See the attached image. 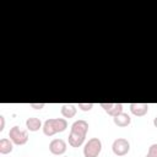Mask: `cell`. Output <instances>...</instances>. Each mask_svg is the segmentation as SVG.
<instances>
[{"label":"cell","instance_id":"obj_1","mask_svg":"<svg viewBox=\"0 0 157 157\" xmlns=\"http://www.w3.org/2000/svg\"><path fill=\"white\" fill-rule=\"evenodd\" d=\"M67 128V121L65 118H52L47 119L43 124V132L47 136H53L56 132H63Z\"/></svg>","mask_w":157,"mask_h":157},{"label":"cell","instance_id":"obj_2","mask_svg":"<svg viewBox=\"0 0 157 157\" xmlns=\"http://www.w3.org/2000/svg\"><path fill=\"white\" fill-rule=\"evenodd\" d=\"M102 151V142L98 137L90 139L83 147V156L85 157H98Z\"/></svg>","mask_w":157,"mask_h":157},{"label":"cell","instance_id":"obj_3","mask_svg":"<svg viewBox=\"0 0 157 157\" xmlns=\"http://www.w3.org/2000/svg\"><path fill=\"white\" fill-rule=\"evenodd\" d=\"M9 137L15 145H25L28 141V132L26 130H21L18 126H12L9 131Z\"/></svg>","mask_w":157,"mask_h":157},{"label":"cell","instance_id":"obj_4","mask_svg":"<svg viewBox=\"0 0 157 157\" xmlns=\"http://www.w3.org/2000/svg\"><path fill=\"white\" fill-rule=\"evenodd\" d=\"M112 150H113L114 155H117L119 157L125 156L130 151V142L124 137H118V139H115L113 141Z\"/></svg>","mask_w":157,"mask_h":157},{"label":"cell","instance_id":"obj_5","mask_svg":"<svg viewBox=\"0 0 157 157\" xmlns=\"http://www.w3.org/2000/svg\"><path fill=\"white\" fill-rule=\"evenodd\" d=\"M49 151L55 156H60L66 151V142L63 139H54L49 144Z\"/></svg>","mask_w":157,"mask_h":157},{"label":"cell","instance_id":"obj_6","mask_svg":"<svg viewBox=\"0 0 157 157\" xmlns=\"http://www.w3.org/2000/svg\"><path fill=\"white\" fill-rule=\"evenodd\" d=\"M104 112L110 117H117L118 114L123 113V104L121 103H101L99 104Z\"/></svg>","mask_w":157,"mask_h":157},{"label":"cell","instance_id":"obj_7","mask_svg":"<svg viewBox=\"0 0 157 157\" xmlns=\"http://www.w3.org/2000/svg\"><path fill=\"white\" fill-rule=\"evenodd\" d=\"M130 112L136 117H144L148 112V104L147 103H131Z\"/></svg>","mask_w":157,"mask_h":157},{"label":"cell","instance_id":"obj_8","mask_svg":"<svg viewBox=\"0 0 157 157\" xmlns=\"http://www.w3.org/2000/svg\"><path fill=\"white\" fill-rule=\"evenodd\" d=\"M71 131H75V132H78V134L86 136V134L88 131V123L86 120H83V119L76 120L71 125Z\"/></svg>","mask_w":157,"mask_h":157},{"label":"cell","instance_id":"obj_9","mask_svg":"<svg viewBox=\"0 0 157 157\" xmlns=\"http://www.w3.org/2000/svg\"><path fill=\"white\" fill-rule=\"evenodd\" d=\"M85 135H81L78 132H75V131H70V135H69V145L72 146V147H80L83 141H85Z\"/></svg>","mask_w":157,"mask_h":157},{"label":"cell","instance_id":"obj_10","mask_svg":"<svg viewBox=\"0 0 157 157\" xmlns=\"http://www.w3.org/2000/svg\"><path fill=\"white\" fill-rule=\"evenodd\" d=\"M113 121H114V124L117 125V126H119V128H125V126H128L130 123H131V118H130V115L129 114H126V113H120V114H118L117 117H114L113 118Z\"/></svg>","mask_w":157,"mask_h":157},{"label":"cell","instance_id":"obj_11","mask_svg":"<svg viewBox=\"0 0 157 157\" xmlns=\"http://www.w3.org/2000/svg\"><path fill=\"white\" fill-rule=\"evenodd\" d=\"M26 128H27V130H29V131H38L40 128H43L42 126V121H40V119H38V118H36V117H32V118H28L27 120H26Z\"/></svg>","mask_w":157,"mask_h":157},{"label":"cell","instance_id":"obj_12","mask_svg":"<svg viewBox=\"0 0 157 157\" xmlns=\"http://www.w3.org/2000/svg\"><path fill=\"white\" fill-rule=\"evenodd\" d=\"M12 148H13V142H12L10 139L4 137V139L0 140V153H1V155H7V153H10V152L12 151Z\"/></svg>","mask_w":157,"mask_h":157},{"label":"cell","instance_id":"obj_13","mask_svg":"<svg viewBox=\"0 0 157 157\" xmlns=\"http://www.w3.org/2000/svg\"><path fill=\"white\" fill-rule=\"evenodd\" d=\"M61 115L66 119V118H72V117H75L76 115V112H77V109H76V107L74 105V104H64L63 107H61Z\"/></svg>","mask_w":157,"mask_h":157},{"label":"cell","instance_id":"obj_14","mask_svg":"<svg viewBox=\"0 0 157 157\" xmlns=\"http://www.w3.org/2000/svg\"><path fill=\"white\" fill-rule=\"evenodd\" d=\"M146 157H157V144H152L148 147V151H147Z\"/></svg>","mask_w":157,"mask_h":157},{"label":"cell","instance_id":"obj_15","mask_svg":"<svg viewBox=\"0 0 157 157\" xmlns=\"http://www.w3.org/2000/svg\"><path fill=\"white\" fill-rule=\"evenodd\" d=\"M78 108L83 112H87L93 108V103H78Z\"/></svg>","mask_w":157,"mask_h":157},{"label":"cell","instance_id":"obj_16","mask_svg":"<svg viewBox=\"0 0 157 157\" xmlns=\"http://www.w3.org/2000/svg\"><path fill=\"white\" fill-rule=\"evenodd\" d=\"M29 107H32L34 109H42L44 107V103H29Z\"/></svg>","mask_w":157,"mask_h":157},{"label":"cell","instance_id":"obj_17","mask_svg":"<svg viewBox=\"0 0 157 157\" xmlns=\"http://www.w3.org/2000/svg\"><path fill=\"white\" fill-rule=\"evenodd\" d=\"M5 128V118L4 115H0V131H2Z\"/></svg>","mask_w":157,"mask_h":157},{"label":"cell","instance_id":"obj_18","mask_svg":"<svg viewBox=\"0 0 157 157\" xmlns=\"http://www.w3.org/2000/svg\"><path fill=\"white\" fill-rule=\"evenodd\" d=\"M153 125H155V128H157V117L153 119Z\"/></svg>","mask_w":157,"mask_h":157},{"label":"cell","instance_id":"obj_19","mask_svg":"<svg viewBox=\"0 0 157 157\" xmlns=\"http://www.w3.org/2000/svg\"><path fill=\"white\" fill-rule=\"evenodd\" d=\"M25 157H28V156H25Z\"/></svg>","mask_w":157,"mask_h":157},{"label":"cell","instance_id":"obj_20","mask_svg":"<svg viewBox=\"0 0 157 157\" xmlns=\"http://www.w3.org/2000/svg\"><path fill=\"white\" fill-rule=\"evenodd\" d=\"M64 157H67V156H64Z\"/></svg>","mask_w":157,"mask_h":157}]
</instances>
